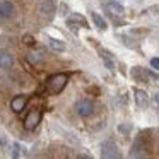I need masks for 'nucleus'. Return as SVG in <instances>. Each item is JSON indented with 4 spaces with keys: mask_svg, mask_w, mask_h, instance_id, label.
Masks as SVG:
<instances>
[{
    "mask_svg": "<svg viewBox=\"0 0 159 159\" xmlns=\"http://www.w3.org/2000/svg\"><path fill=\"white\" fill-rule=\"evenodd\" d=\"M14 157H19V156H21V145L19 144H14Z\"/></svg>",
    "mask_w": 159,
    "mask_h": 159,
    "instance_id": "a211bd4d",
    "label": "nucleus"
},
{
    "mask_svg": "<svg viewBox=\"0 0 159 159\" xmlns=\"http://www.w3.org/2000/svg\"><path fill=\"white\" fill-rule=\"evenodd\" d=\"M132 77H134L137 82H147L149 74L145 72V69H142V67H134V69H132Z\"/></svg>",
    "mask_w": 159,
    "mask_h": 159,
    "instance_id": "9b49d317",
    "label": "nucleus"
},
{
    "mask_svg": "<svg viewBox=\"0 0 159 159\" xmlns=\"http://www.w3.org/2000/svg\"><path fill=\"white\" fill-rule=\"evenodd\" d=\"M26 104H28V96H26V94H17V96H14L11 101V110L14 111V113H21L26 108Z\"/></svg>",
    "mask_w": 159,
    "mask_h": 159,
    "instance_id": "0eeeda50",
    "label": "nucleus"
},
{
    "mask_svg": "<svg viewBox=\"0 0 159 159\" xmlns=\"http://www.w3.org/2000/svg\"><path fill=\"white\" fill-rule=\"evenodd\" d=\"M147 154V147H145V142L142 139V135H137L132 144V149H130V157H145Z\"/></svg>",
    "mask_w": 159,
    "mask_h": 159,
    "instance_id": "7ed1b4c3",
    "label": "nucleus"
},
{
    "mask_svg": "<svg viewBox=\"0 0 159 159\" xmlns=\"http://www.w3.org/2000/svg\"><path fill=\"white\" fill-rule=\"evenodd\" d=\"M67 24H69V28H72V29H77V26H80V28H87V21L80 14H72L69 17V21H67Z\"/></svg>",
    "mask_w": 159,
    "mask_h": 159,
    "instance_id": "1a4fd4ad",
    "label": "nucleus"
},
{
    "mask_svg": "<svg viewBox=\"0 0 159 159\" xmlns=\"http://www.w3.org/2000/svg\"><path fill=\"white\" fill-rule=\"evenodd\" d=\"M12 63H14V57L7 50H2V53H0V65H2V69L9 70L12 67Z\"/></svg>",
    "mask_w": 159,
    "mask_h": 159,
    "instance_id": "9d476101",
    "label": "nucleus"
},
{
    "mask_svg": "<svg viewBox=\"0 0 159 159\" xmlns=\"http://www.w3.org/2000/svg\"><path fill=\"white\" fill-rule=\"evenodd\" d=\"M104 11L108 12L110 16H113V17H120V16L125 14V9L121 4H118V2H115V0H108L106 4H104Z\"/></svg>",
    "mask_w": 159,
    "mask_h": 159,
    "instance_id": "423d86ee",
    "label": "nucleus"
},
{
    "mask_svg": "<svg viewBox=\"0 0 159 159\" xmlns=\"http://www.w3.org/2000/svg\"><path fill=\"white\" fill-rule=\"evenodd\" d=\"M154 101H156V104H157V108H159V91L154 94Z\"/></svg>",
    "mask_w": 159,
    "mask_h": 159,
    "instance_id": "aec40b11",
    "label": "nucleus"
},
{
    "mask_svg": "<svg viewBox=\"0 0 159 159\" xmlns=\"http://www.w3.org/2000/svg\"><path fill=\"white\" fill-rule=\"evenodd\" d=\"M0 14H2V19H11L14 16V5H12L11 0L0 2Z\"/></svg>",
    "mask_w": 159,
    "mask_h": 159,
    "instance_id": "6e6552de",
    "label": "nucleus"
},
{
    "mask_svg": "<svg viewBox=\"0 0 159 159\" xmlns=\"http://www.w3.org/2000/svg\"><path fill=\"white\" fill-rule=\"evenodd\" d=\"M41 116H43V111L39 110V108H33L24 118V128L29 130V132L34 130V128L39 125V121H41Z\"/></svg>",
    "mask_w": 159,
    "mask_h": 159,
    "instance_id": "f03ea898",
    "label": "nucleus"
},
{
    "mask_svg": "<svg viewBox=\"0 0 159 159\" xmlns=\"http://www.w3.org/2000/svg\"><path fill=\"white\" fill-rule=\"evenodd\" d=\"M99 53H101V60L104 62V65H106L110 70H115V63H113V60H111L110 53H108V52H104L103 48H99Z\"/></svg>",
    "mask_w": 159,
    "mask_h": 159,
    "instance_id": "2eb2a0df",
    "label": "nucleus"
},
{
    "mask_svg": "<svg viewBox=\"0 0 159 159\" xmlns=\"http://www.w3.org/2000/svg\"><path fill=\"white\" fill-rule=\"evenodd\" d=\"M26 58H28V62L31 63V65H38L43 60V55H41V52H29Z\"/></svg>",
    "mask_w": 159,
    "mask_h": 159,
    "instance_id": "4468645a",
    "label": "nucleus"
},
{
    "mask_svg": "<svg viewBox=\"0 0 159 159\" xmlns=\"http://www.w3.org/2000/svg\"><path fill=\"white\" fill-rule=\"evenodd\" d=\"M101 149H103V151H101V156H103V157H111V159L120 157V151H118L116 144H115L113 140H106Z\"/></svg>",
    "mask_w": 159,
    "mask_h": 159,
    "instance_id": "39448f33",
    "label": "nucleus"
},
{
    "mask_svg": "<svg viewBox=\"0 0 159 159\" xmlns=\"http://www.w3.org/2000/svg\"><path fill=\"white\" fill-rule=\"evenodd\" d=\"M48 46L52 50H55V52H63V50H65V45H63L62 41H58V39H55V38L48 39Z\"/></svg>",
    "mask_w": 159,
    "mask_h": 159,
    "instance_id": "f3484780",
    "label": "nucleus"
},
{
    "mask_svg": "<svg viewBox=\"0 0 159 159\" xmlns=\"http://www.w3.org/2000/svg\"><path fill=\"white\" fill-rule=\"evenodd\" d=\"M53 11H55V2H53V0H43V4H41V12L43 14H46V16L52 17Z\"/></svg>",
    "mask_w": 159,
    "mask_h": 159,
    "instance_id": "ddd939ff",
    "label": "nucleus"
},
{
    "mask_svg": "<svg viewBox=\"0 0 159 159\" xmlns=\"http://www.w3.org/2000/svg\"><path fill=\"white\" fill-rule=\"evenodd\" d=\"M151 65H152V69L159 70V58H152L151 60Z\"/></svg>",
    "mask_w": 159,
    "mask_h": 159,
    "instance_id": "6ab92c4d",
    "label": "nucleus"
},
{
    "mask_svg": "<svg viewBox=\"0 0 159 159\" xmlns=\"http://www.w3.org/2000/svg\"><path fill=\"white\" fill-rule=\"evenodd\" d=\"M134 94H135V101H137V104H139L140 108H145V106L149 104V96H147V93H145V91L135 89Z\"/></svg>",
    "mask_w": 159,
    "mask_h": 159,
    "instance_id": "f8f14e48",
    "label": "nucleus"
},
{
    "mask_svg": "<svg viewBox=\"0 0 159 159\" xmlns=\"http://www.w3.org/2000/svg\"><path fill=\"white\" fill-rule=\"evenodd\" d=\"M91 17H93L94 24H96L98 29H101V31H104L106 29V22H104V19L101 17L99 14H96V12H91Z\"/></svg>",
    "mask_w": 159,
    "mask_h": 159,
    "instance_id": "dca6fc26",
    "label": "nucleus"
},
{
    "mask_svg": "<svg viewBox=\"0 0 159 159\" xmlns=\"http://www.w3.org/2000/svg\"><path fill=\"white\" fill-rule=\"evenodd\" d=\"M75 111H77V115H79V116L86 118V116H89V115H93L94 103L91 99H79L75 103Z\"/></svg>",
    "mask_w": 159,
    "mask_h": 159,
    "instance_id": "20e7f679",
    "label": "nucleus"
},
{
    "mask_svg": "<svg viewBox=\"0 0 159 159\" xmlns=\"http://www.w3.org/2000/svg\"><path fill=\"white\" fill-rule=\"evenodd\" d=\"M67 82H69V75L67 74H55L46 80V91L50 94H60L65 89Z\"/></svg>",
    "mask_w": 159,
    "mask_h": 159,
    "instance_id": "f257e3e1",
    "label": "nucleus"
}]
</instances>
